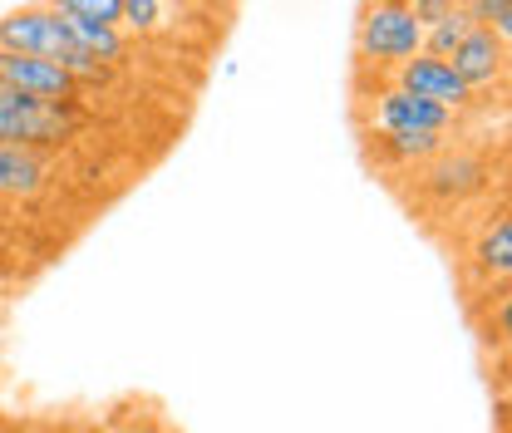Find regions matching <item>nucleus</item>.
<instances>
[{
  "label": "nucleus",
  "instance_id": "7ed1b4c3",
  "mask_svg": "<svg viewBox=\"0 0 512 433\" xmlns=\"http://www.w3.org/2000/svg\"><path fill=\"white\" fill-rule=\"evenodd\" d=\"M419 50H424V25L409 15L404 0H375V5H365L360 30H355V55H360V64L399 69L404 60H414Z\"/></svg>",
  "mask_w": 512,
  "mask_h": 433
},
{
  "label": "nucleus",
  "instance_id": "4468645a",
  "mask_svg": "<svg viewBox=\"0 0 512 433\" xmlns=\"http://www.w3.org/2000/svg\"><path fill=\"white\" fill-rule=\"evenodd\" d=\"M473 30V20H468V10L458 5L448 20H439V25H429L424 30V55H439V60H448L458 45H463V35Z\"/></svg>",
  "mask_w": 512,
  "mask_h": 433
},
{
  "label": "nucleus",
  "instance_id": "39448f33",
  "mask_svg": "<svg viewBox=\"0 0 512 433\" xmlns=\"http://www.w3.org/2000/svg\"><path fill=\"white\" fill-rule=\"evenodd\" d=\"M0 89H15L25 99H84L79 79L55 60H40V55H15V50H0Z\"/></svg>",
  "mask_w": 512,
  "mask_h": 433
},
{
  "label": "nucleus",
  "instance_id": "1a4fd4ad",
  "mask_svg": "<svg viewBox=\"0 0 512 433\" xmlns=\"http://www.w3.org/2000/svg\"><path fill=\"white\" fill-rule=\"evenodd\" d=\"M55 178V158L45 148L0 143V202H35Z\"/></svg>",
  "mask_w": 512,
  "mask_h": 433
},
{
  "label": "nucleus",
  "instance_id": "dca6fc26",
  "mask_svg": "<svg viewBox=\"0 0 512 433\" xmlns=\"http://www.w3.org/2000/svg\"><path fill=\"white\" fill-rule=\"evenodd\" d=\"M50 10H64L74 20H99V25H119V0H40Z\"/></svg>",
  "mask_w": 512,
  "mask_h": 433
},
{
  "label": "nucleus",
  "instance_id": "ddd939ff",
  "mask_svg": "<svg viewBox=\"0 0 512 433\" xmlns=\"http://www.w3.org/2000/svg\"><path fill=\"white\" fill-rule=\"evenodd\" d=\"M163 20H168L163 0H119V30H124L128 40H148V35H158Z\"/></svg>",
  "mask_w": 512,
  "mask_h": 433
},
{
  "label": "nucleus",
  "instance_id": "2eb2a0df",
  "mask_svg": "<svg viewBox=\"0 0 512 433\" xmlns=\"http://www.w3.org/2000/svg\"><path fill=\"white\" fill-rule=\"evenodd\" d=\"M463 10H468V20L473 25H483V30H493V35H512V0H458Z\"/></svg>",
  "mask_w": 512,
  "mask_h": 433
},
{
  "label": "nucleus",
  "instance_id": "9d476101",
  "mask_svg": "<svg viewBox=\"0 0 512 433\" xmlns=\"http://www.w3.org/2000/svg\"><path fill=\"white\" fill-rule=\"evenodd\" d=\"M370 138H375V158L389 168H424L453 143V133H370Z\"/></svg>",
  "mask_w": 512,
  "mask_h": 433
},
{
  "label": "nucleus",
  "instance_id": "9b49d317",
  "mask_svg": "<svg viewBox=\"0 0 512 433\" xmlns=\"http://www.w3.org/2000/svg\"><path fill=\"white\" fill-rule=\"evenodd\" d=\"M64 25H69V40L89 55V60H99L104 69H119L128 64V50H133V40H128L119 25H99V20H74V15H64Z\"/></svg>",
  "mask_w": 512,
  "mask_h": 433
},
{
  "label": "nucleus",
  "instance_id": "0eeeda50",
  "mask_svg": "<svg viewBox=\"0 0 512 433\" xmlns=\"http://www.w3.org/2000/svg\"><path fill=\"white\" fill-rule=\"evenodd\" d=\"M448 64L458 69V79H463L473 94H478V89H493V84L508 79V40L493 35V30H483V25H473V30L463 35V45L448 55Z\"/></svg>",
  "mask_w": 512,
  "mask_h": 433
},
{
  "label": "nucleus",
  "instance_id": "f03ea898",
  "mask_svg": "<svg viewBox=\"0 0 512 433\" xmlns=\"http://www.w3.org/2000/svg\"><path fill=\"white\" fill-rule=\"evenodd\" d=\"M79 128H84L79 99L55 104V99H25V94H15V89H0V143L55 153Z\"/></svg>",
  "mask_w": 512,
  "mask_h": 433
},
{
  "label": "nucleus",
  "instance_id": "6e6552de",
  "mask_svg": "<svg viewBox=\"0 0 512 433\" xmlns=\"http://www.w3.org/2000/svg\"><path fill=\"white\" fill-rule=\"evenodd\" d=\"M488 178H493L488 163L478 153H468V148H453V143H448L439 158L424 163V192H434L439 202H463V197L483 192Z\"/></svg>",
  "mask_w": 512,
  "mask_h": 433
},
{
  "label": "nucleus",
  "instance_id": "423d86ee",
  "mask_svg": "<svg viewBox=\"0 0 512 433\" xmlns=\"http://www.w3.org/2000/svg\"><path fill=\"white\" fill-rule=\"evenodd\" d=\"M370 124L375 133H453V114L439 109V104H429V99H414V94H404L399 84H389L375 94V104H370Z\"/></svg>",
  "mask_w": 512,
  "mask_h": 433
},
{
  "label": "nucleus",
  "instance_id": "f257e3e1",
  "mask_svg": "<svg viewBox=\"0 0 512 433\" xmlns=\"http://www.w3.org/2000/svg\"><path fill=\"white\" fill-rule=\"evenodd\" d=\"M0 50L40 55V60L64 64V69L79 79V89H84V84H104V79H109V69H104V64L89 60V55L69 40L64 10H50V5H40V0L15 5V10H5V15H0Z\"/></svg>",
  "mask_w": 512,
  "mask_h": 433
},
{
  "label": "nucleus",
  "instance_id": "20e7f679",
  "mask_svg": "<svg viewBox=\"0 0 512 433\" xmlns=\"http://www.w3.org/2000/svg\"><path fill=\"white\" fill-rule=\"evenodd\" d=\"M394 84H399L404 94H414V99H429V104L448 109L453 119L468 114V109L478 104V94L458 79V69H453L448 60H439V55H424V50L394 69Z\"/></svg>",
  "mask_w": 512,
  "mask_h": 433
},
{
  "label": "nucleus",
  "instance_id": "f3484780",
  "mask_svg": "<svg viewBox=\"0 0 512 433\" xmlns=\"http://www.w3.org/2000/svg\"><path fill=\"white\" fill-rule=\"evenodd\" d=\"M409 5V15L429 30V25H439V20H448L453 10H458V0H404Z\"/></svg>",
  "mask_w": 512,
  "mask_h": 433
},
{
  "label": "nucleus",
  "instance_id": "f8f14e48",
  "mask_svg": "<svg viewBox=\"0 0 512 433\" xmlns=\"http://www.w3.org/2000/svg\"><path fill=\"white\" fill-rule=\"evenodd\" d=\"M473 266L483 271V281H508L512 271V222L508 212H498L493 222H483L478 242H473Z\"/></svg>",
  "mask_w": 512,
  "mask_h": 433
}]
</instances>
